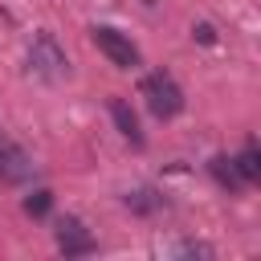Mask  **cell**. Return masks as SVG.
<instances>
[{"label": "cell", "mask_w": 261, "mask_h": 261, "mask_svg": "<svg viewBox=\"0 0 261 261\" xmlns=\"http://www.w3.org/2000/svg\"><path fill=\"white\" fill-rule=\"evenodd\" d=\"M29 73H37L45 82H57V77L69 73V57H65V49L57 45L53 33H37L29 41Z\"/></svg>", "instance_id": "cell-1"}, {"label": "cell", "mask_w": 261, "mask_h": 261, "mask_svg": "<svg viewBox=\"0 0 261 261\" xmlns=\"http://www.w3.org/2000/svg\"><path fill=\"white\" fill-rule=\"evenodd\" d=\"M143 98H147L155 118H175L184 110V90L175 86V77L167 69H155V73L143 77Z\"/></svg>", "instance_id": "cell-2"}, {"label": "cell", "mask_w": 261, "mask_h": 261, "mask_svg": "<svg viewBox=\"0 0 261 261\" xmlns=\"http://www.w3.org/2000/svg\"><path fill=\"white\" fill-rule=\"evenodd\" d=\"M94 45H98L118 69H135V65H139V49L130 45V37H122V33L110 29V24H94Z\"/></svg>", "instance_id": "cell-3"}, {"label": "cell", "mask_w": 261, "mask_h": 261, "mask_svg": "<svg viewBox=\"0 0 261 261\" xmlns=\"http://www.w3.org/2000/svg\"><path fill=\"white\" fill-rule=\"evenodd\" d=\"M57 249H61L65 257H86V253L98 249V241L90 237V228H86L77 216H65V220L57 224Z\"/></svg>", "instance_id": "cell-4"}, {"label": "cell", "mask_w": 261, "mask_h": 261, "mask_svg": "<svg viewBox=\"0 0 261 261\" xmlns=\"http://www.w3.org/2000/svg\"><path fill=\"white\" fill-rule=\"evenodd\" d=\"M29 175H33V159L12 139L0 135V184H24Z\"/></svg>", "instance_id": "cell-5"}, {"label": "cell", "mask_w": 261, "mask_h": 261, "mask_svg": "<svg viewBox=\"0 0 261 261\" xmlns=\"http://www.w3.org/2000/svg\"><path fill=\"white\" fill-rule=\"evenodd\" d=\"M110 118H114V126H118V135H122L126 143H135V147H143V130H139V114L130 110V102H126V98H110Z\"/></svg>", "instance_id": "cell-6"}, {"label": "cell", "mask_w": 261, "mask_h": 261, "mask_svg": "<svg viewBox=\"0 0 261 261\" xmlns=\"http://www.w3.org/2000/svg\"><path fill=\"white\" fill-rule=\"evenodd\" d=\"M232 167H237L241 184H257V179H261V147H257V139H245V147H241V155L232 159Z\"/></svg>", "instance_id": "cell-7"}, {"label": "cell", "mask_w": 261, "mask_h": 261, "mask_svg": "<svg viewBox=\"0 0 261 261\" xmlns=\"http://www.w3.org/2000/svg\"><path fill=\"white\" fill-rule=\"evenodd\" d=\"M208 171H212V179H216V184H220L224 192H241V188H245L228 155H212V159H208Z\"/></svg>", "instance_id": "cell-8"}, {"label": "cell", "mask_w": 261, "mask_h": 261, "mask_svg": "<svg viewBox=\"0 0 261 261\" xmlns=\"http://www.w3.org/2000/svg\"><path fill=\"white\" fill-rule=\"evenodd\" d=\"M122 200H126V208H130V212H143V216H147V212H155V208H163V196H159L155 188H139V192H126Z\"/></svg>", "instance_id": "cell-9"}, {"label": "cell", "mask_w": 261, "mask_h": 261, "mask_svg": "<svg viewBox=\"0 0 261 261\" xmlns=\"http://www.w3.org/2000/svg\"><path fill=\"white\" fill-rule=\"evenodd\" d=\"M49 204H53V192L37 188V192L24 200V212H29V216H45V212H49Z\"/></svg>", "instance_id": "cell-10"}, {"label": "cell", "mask_w": 261, "mask_h": 261, "mask_svg": "<svg viewBox=\"0 0 261 261\" xmlns=\"http://www.w3.org/2000/svg\"><path fill=\"white\" fill-rule=\"evenodd\" d=\"M175 253H188V257H212V249H208V245H200V241H184Z\"/></svg>", "instance_id": "cell-11"}, {"label": "cell", "mask_w": 261, "mask_h": 261, "mask_svg": "<svg viewBox=\"0 0 261 261\" xmlns=\"http://www.w3.org/2000/svg\"><path fill=\"white\" fill-rule=\"evenodd\" d=\"M192 33H196V37H200L204 45H212V41H216V33H212V24H200V29H192Z\"/></svg>", "instance_id": "cell-12"}]
</instances>
